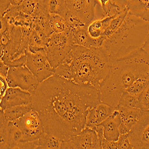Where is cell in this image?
<instances>
[{
    "label": "cell",
    "instance_id": "obj_1",
    "mask_svg": "<svg viewBox=\"0 0 149 149\" xmlns=\"http://www.w3.org/2000/svg\"><path fill=\"white\" fill-rule=\"evenodd\" d=\"M100 102L99 90L55 74L40 83L32 93V106L44 132L66 141L85 128L88 110Z\"/></svg>",
    "mask_w": 149,
    "mask_h": 149
},
{
    "label": "cell",
    "instance_id": "obj_2",
    "mask_svg": "<svg viewBox=\"0 0 149 149\" xmlns=\"http://www.w3.org/2000/svg\"><path fill=\"white\" fill-rule=\"evenodd\" d=\"M110 57L102 47L74 45L63 61L54 69L56 74L77 84L98 90L107 78Z\"/></svg>",
    "mask_w": 149,
    "mask_h": 149
},
{
    "label": "cell",
    "instance_id": "obj_3",
    "mask_svg": "<svg viewBox=\"0 0 149 149\" xmlns=\"http://www.w3.org/2000/svg\"><path fill=\"white\" fill-rule=\"evenodd\" d=\"M110 60L108 75L100 92V102L117 108L122 94L139 78H149V57L143 49Z\"/></svg>",
    "mask_w": 149,
    "mask_h": 149
},
{
    "label": "cell",
    "instance_id": "obj_4",
    "mask_svg": "<svg viewBox=\"0 0 149 149\" xmlns=\"http://www.w3.org/2000/svg\"><path fill=\"white\" fill-rule=\"evenodd\" d=\"M149 34V22L128 13L119 28L102 45L110 59L125 56L143 48Z\"/></svg>",
    "mask_w": 149,
    "mask_h": 149
},
{
    "label": "cell",
    "instance_id": "obj_5",
    "mask_svg": "<svg viewBox=\"0 0 149 149\" xmlns=\"http://www.w3.org/2000/svg\"><path fill=\"white\" fill-rule=\"evenodd\" d=\"M74 45L70 29L60 33H53L49 36L45 52L49 63L54 69L63 61Z\"/></svg>",
    "mask_w": 149,
    "mask_h": 149
},
{
    "label": "cell",
    "instance_id": "obj_6",
    "mask_svg": "<svg viewBox=\"0 0 149 149\" xmlns=\"http://www.w3.org/2000/svg\"><path fill=\"white\" fill-rule=\"evenodd\" d=\"M6 79L8 87L20 88L32 94L40 83L26 65L10 67Z\"/></svg>",
    "mask_w": 149,
    "mask_h": 149
},
{
    "label": "cell",
    "instance_id": "obj_7",
    "mask_svg": "<svg viewBox=\"0 0 149 149\" xmlns=\"http://www.w3.org/2000/svg\"><path fill=\"white\" fill-rule=\"evenodd\" d=\"M13 122L23 133V141L38 140L44 132L41 119L38 113L33 109Z\"/></svg>",
    "mask_w": 149,
    "mask_h": 149
},
{
    "label": "cell",
    "instance_id": "obj_8",
    "mask_svg": "<svg viewBox=\"0 0 149 149\" xmlns=\"http://www.w3.org/2000/svg\"><path fill=\"white\" fill-rule=\"evenodd\" d=\"M26 56V65L40 82L55 74L54 69L47 58L45 49L34 52L28 50Z\"/></svg>",
    "mask_w": 149,
    "mask_h": 149
},
{
    "label": "cell",
    "instance_id": "obj_9",
    "mask_svg": "<svg viewBox=\"0 0 149 149\" xmlns=\"http://www.w3.org/2000/svg\"><path fill=\"white\" fill-rule=\"evenodd\" d=\"M61 148L101 149L102 147L95 130L85 127L69 140L62 141Z\"/></svg>",
    "mask_w": 149,
    "mask_h": 149
},
{
    "label": "cell",
    "instance_id": "obj_10",
    "mask_svg": "<svg viewBox=\"0 0 149 149\" xmlns=\"http://www.w3.org/2000/svg\"><path fill=\"white\" fill-rule=\"evenodd\" d=\"M128 135L133 148L149 149V110L144 111Z\"/></svg>",
    "mask_w": 149,
    "mask_h": 149
},
{
    "label": "cell",
    "instance_id": "obj_11",
    "mask_svg": "<svg viewBox=\"0 0 149 149\" xmlns=\"http://www.w3.org/2000/svg\"><path fill=\"white\" fill-rule=\"evenodd\" d=\"M68 10L87 26L95 19L96 0H65Z\"/></svg>",
    "mask_w": 149,
    "mask_h": 149
},
{
    "label": "cell",
    "instance_id": "obj_12",
    "mask_svg": "<svg viewBox=\"0 0 149 149\" xmlns=\"http://www.w3.org/2000/svg\"><path fill=\"white\" fill-rule=\"evenodd\" d=\"M32 94L20 88L8 87L5 95L1 98L0 107L4 110L17 106L32 104Z\"/></svg>",
    "mask_w": 149,
    "mask_h": 149
},
{
    "label": "cell",
    "instance_id": "obj_13",
    "mask_svg": "<svg viewBox=\"0 0 149 149\" xmlns=\"http://www.w3.org/2000/svg\"><path fill=\"white\" fill-rule=\"evenodd\" d=\"M116 109L101 102L98 103L88 110L85 127L94 129L112 115Z\"/></svg>",
    "mask_w": 149,
    "mask_h": 149
},
{
    "label": "cell",
    "instance_id": "obj_14",
    "mask_svg": "<svg viewBox=\"0 0 149 149\" xmlns=\"http://www.w3.org/2000/svg\"><path fill=\"white\" fill-rule=\"evenodd\" d=\"M120 116V134H128L141 119L144 111L140 108H127L118 106Z\"/></svg>",
    "mask_w": 149,
    "mask_h": 149
},
{
    "label": "cell",
    "instance_id": "obj_15",
    "mask_svg": "<svg viewBox=\"0 0 149 149\" xmlns=\"http://www.w3.org/2000/svg\"><path fill=\"white\" fill-rule=\"evenodd\" d=\"M73 41L74 45L85 47H102L104 41L103 36L98 39H94L90 36L87 31V26H84L71 30Z\"/></svg>",
    "mask_w": 149,
    "mask_h": 149
},
{
    "label": "cell",
    "instance_id": "obj_16",
    "mask_svg": "<svg viewBox=\"0 0 149 149\" xmlns=\"http://www.w3.org/2000/svg\"><path fill=\"white\" fill-rule=\"evenodd\" d=\"M120 116L116 109L113 113L103 121L100 125L103 127L104 138L110 141H116L120 136Z\"/></svg>",
    "mask_w": 149,
    "mask_h": 149
},
{
    "label": "cell",
    "instance_id": "obj_17",
    "mask_svg": "<svg viewBox=\"0 0 149 149\" xmlns=\"http://www.w3.org/2000/svg\"><path fill=\"white\" fill-rule=\"evenodd\" d=\"M129 13L149 22V0H127Z\"/></svg>",
    "mask_w": 149,
    "mask_h": 149
},
{
    "label": "cell",
    "instance_id": "obj_18",
    "mask_svg": "<svg viewBox=\"0 0 149 149\" xmlns=\"http://www.w3.org/2000/svg\"><path fill=\"white\" fill-rule=\"evenodd\" d=\"M38 6L49 15H58L62 17L68 11L65 0H40Z\"/></svg>",
    "mask_w": 149,
    "mask_h": 149
},
{
    "label": "cell",
    "instance_id": "obj_19",
    "mask_svg": "<svg viewBox=\"0 0 149 149\" xmlns=\"http://www.w3.org/2000/svg\"><path fill=\"white\" fill-rule=\"evenodd\" d=\"M113 18V16H110L103 17L101 19H94L87 25V31L90 36L94 39L101 38Z\"/></svg>",
    "mask_w": 149,
    "mask_h": 149
},
{
    "label": "cell",
    "instance_id": "obj_20",
    "mask_svg": "<svg viewBox=\"0 0 149 149\" xmlns=\"http://www.w3.org/2000/svg\"><path fill=\"white\" fill-rule=\"evenodd\" d=\"M32 109V104H24L12 107L4 110H1V111H3L7 121L15 122Z\"/></svg>",
    "mask_w": 149,
    "mask_h": 149
},
{
    "label": "cell",
    "instance_id": "obj_21",
    "mask_svg": "<svg viewBox=\"0 0 149 149\" xmlns=\"http://www.w3.org/2000/svg\"><path fill=\"white\" fill-rule=\"evenodd\" d=\"M37 148L58 149L61 148L62 141L56 136L44 132L40 137L36 140Z\"/></svg>",
    "mask_w": 149,
    "mask_h": 149
},
{
    "label": "cell",
    "instance_id": "obj_22",
    "mask_svg": "<svg viewBox=\"0 0 149 149\" xmlns=\"http://www.w3.org/2000/svg\"><path fill=\"white\" fill-rule=\"evenodd\" d=\"M8 140L9 148H17L19 144L23 142V133L13 122L8 121Z\"/></svg>",
    "mask_w": 149,
    "mask_h": 149
},
{
    "label": "cell",
    "instance_id": "obj_23",
    "mask_svg": "<svg viewBox=\"0 0 149 149\" xmlns=\"http://www.w3.org/2000/svg\"><path fill=\"white\" fill-rule=\"evenodd\" d=\"M128 13L129 10L127 6V7L123 9L120 13H119L112 19V20L111 21L109 24V26L106 29L103 33V36L104 38V40L110 35H112L119 28V27L121 26V24L123 23L125 18L127 17Z\"/></svg>",
    "mask_w": 149,
    "mask_h": 149
},
{
    "label": "cell",
    "instance_id": "obj_24",
    "mask_svg": "<svg viewBox=\"0 0 149 149\" xmlns=\"http://www.w3.org/2000/svg\"><path fill=\"white\" fill-rule=\"evenodd\" d=\"M49 27L54 33L63 32L69 29L64 17L58 15H50Z\"/></svg>",
    "mask_w": 149,
    "mask_h": 149
},
{
    "label": "cell",
    "instance_id": "obj_25",
    "mask_svg": "<svg viewBox=\"0 0 149 149\" xmlns=\"http://www.w3.org/2000/svg\"><path fill=\"white\" fill-rule=\"evenodd\" d=\"M118 106L127 108H139V96L125 91L120 97Z\"/></svg>",
    "mask_w": 149,
    "mask_h": 149
},
{
    "label": "cell",
    "instance_id": "obj_26",
    "mask_svg": "<svg viewBox=\"0 0 149 149\" xmlns=\"http://www.w3.org/2000/svg\"><path fill=\"white\" fill-rule=\"evenodd\" d=\"M1 120H0V132H1V140H0V148H9L8 140V121L4 117L3 111H1Z\"/></svg>",
    "mask_w": 149,
    "mask_h": 149
},
{
    "label": "cell",
    "instance_id": "obj_27",
    "mask_svg": "<svg viewBox=\"0 0 149 149\" xmlns=\"http://www.w3.org/2000/svg\"><path fill=\"white\" fill-rule=\"evenodd\" d=\"M149 82V78H141L135 81L126 91L136 96L139 95L146 88Z\"/></svg>",
    "mask_w": 149,
    "mask_h": 149
},
{
    "label": "cell",
    "instance_id": "obj_28",
    "mask_svg": "<svg viewBox=\"0 0 149 149\" xmlns=\"http://www.w3.org/2000/svg\"><path fill=\"white\" fill-rule=\"evenodd\" d=\"M40 0H24L19 7L23 13L31 16L39 4Z\"/></svg>",
    "mask_w": 149,
    "mask_h": 149
},
{
    "label": "cell",
    "instance_id": "obj_29",
    "mask_svg": "<svg viewBox=\"0 0 149 149\" xmlns=\"http://www.w3.org/2000/svg\"><path fill=\"white\" fill-rule=\"evenodd\" d=\"M63 17L66 22L69 29L70 30L77 29L84 26H86L81 22V20L77 16L73 15L69 10Z\"/></svg>",
    "mask_w": 149,
    "mask_h": 149
},
{
    "label": "cell",
    "instance_id": "obj_30",
    "mask_svg": "<svg viewBox=\"0 0 149 149\" xmlns=\"http://www.w3.org/2000/svg\"><path fill=\"white\" fill-rule=\"evenodd\" d=\"M139 108L143 111L149 110V82L146 88L139 96Z\"/></svg>",
    "mask_w": 149,
    "mask_h": 149
},
{
    "label": "cell",
    "instance_id": "obj_31",
    "mask_svg": "<svg viewBox=\"0 0 149 149\" xmlns=\"http://www.w3.org/2000/svg\"><path fill=\"white\" fill-rule=\"evenodd\" d=\"M117 149H132L133 147L130 141L128 134H120L116 141Z\"/></svg>",
    "mask_w": 149,
    "mask_h": 149
},
{
    "label": "cell",
    "instance_id": "obj_32",
    "mask_svg": "<svg viewBox=\"0 0 149 149\" xmlns=\"http://www.w3.org/2000/svg\"><path fill=\"white\" fill-rule=\"evenodd\" d=\"M0 84H1V88H0V96L1 98L5 95L7 90L8 88V85L7 82L6 78L0 77Z\"/></svg>",
    "mask_w": 149,
    "mask_h": 149
},
{
    "label": "cell",
    "instance_id": "obj_33",
    "mask_svg": "<svg viewBox=\"0 0 149 149\" xmlns=\"http://www.w3.org/2000/svg\"><path fill=\"white\" fill-rule=\"evenodd\" d=\"M102 148L104 149H115L117 148L116 141H110L107 140L105 138L102 142Z\"/></svg>",
    "mask_w": 149,
    "mask_h": 149
},
{
    "label": "cell",
    "instance_id": "obj_34",
    "mask_svg": "<svg viewBox=\"0 0 149 149\" xmlns=\"http://www.w3.org/2000/svg\"><path fill=\"white\" fill-rule=\"evenodd\" d=\"M1 68H0V77H3L4 78H7V74L10 69V66L6 65L3 60L1 59V63H0Z\"/></svg>",
    "mask_w": 149,
    "mask_h": 149
},
{
    "label": "cell",
    "instance_id": "obj_35",
    "mask_svg": "<svg viewBox=\"0 0 149 149\" xmlns=\"http://www.w3.org/2000/svg\"><path fill=\"white\" fill-rule=\"evenodd\" d=\"M11 6L9 0H1V16H2L5 12Z\"/></svg>",
    "mask_w": 149,
    "mask_h": 149
},
{
    "label": "cell",
    "instance_id": "obj_36",
    "mask_svg": "<svg viewBox=\"0 0 149 149\" xmlns=\"http://www.w3.org/2000/svg\"><path fill=\"white\" fill-rule=\"evenodd\" d=\"M143 49L146 52V53L149 57V34L148 35L146 40L143 46Z\"/></svg>",
    "mask_w": 149,
    "mask_h": 149
},
{
    "label": "cell",
    "instance_id": "obj_37",
    "mask_svg": "<svg viewBox=\"0 0 149 149\" xmlns=\"http://www.w3.org/2000/svg\"><path fill=\"white\" fill-rule=\"evenodd\" d=\"M11 6H17L22 4V3L24 1V0H9Z\"/></svg>",
    "mask_w": 149,
    "mask_h": 149
}]
</instances>
